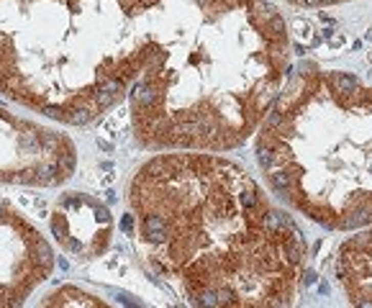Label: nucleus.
I'll return each mask as SVG.
<instances>
[{
  "label": "nucleus",
  "instance_id": "1",
  "mask_svg": "<svg viewBox=\"0 0 372 308\" xmlns=\"http://www.w3.org/2000/svg\"><path fill=\"white\" fill-rule=\"evenodd\" d=\"M146 64L126 100L146 149L236 146L267 113L285 47L262 0H128Z\"/></svg>",
  "mask_w": 372,
  "mask_h": 308
},
{
  "label": "nucleus",
  "instance_id": "2",
  "mask_svg": "<svg viewBox=\"0 0 372 308\" xmlns=\"http://www.w3.org/2000/svg\"><path fill=\"white\" fill-rule=\"evenodd\" d=\"M128 206L146 265L195 305H265L290 295L303 257L295 224L267 208L236 165L195 151L146 160Z\"/></svg>",
  "mask_w": 372,
  "mask_h": 308
},
{
  "label": "nucleus",
  "instance_id": "3",
  "mask_svg": "<svg viewBox=\"0 0 372 308\" xmlns=\"http://www.w3.org/2000/svg\"><path fill=\"white\" fill-rule=\"evenodd\" d=\"M144 64L128 0H0V95L57 123L103 118Z\"/></svg>",
  "mask_w": 372,
  "mask_h": 308
},
{
  "label": "nucleus",
  "instance_id": "4",
  "mask_svg": "<svg viewBox=\"0 0 372 308\" xmlns=\"http://www.w3.org/2000/svg\"><path fill=\"white\" fill-rule=\"evenodd\" d=\"M77 167L75 141L44 123L0 105V183L57 188Z\"/></svg>",
  "mask_w": 372,
  "mask_h": 308
},
{
  "label": "nucleus",
  "instance_id": "5",
  "mask_svg": "<svg viewBox=\"0 0 372 308\" xmlns=\"http://www.w3.org/2000/svg\"><path fill=\"white\" fill-rule=\"evenodd\" d=\"M54 252L47 236L13 206L0 201V308H13L49 280Z\"/></svg>",
  "mask_w": 372,
  "mask_h": 308
},
{
  "label": "nucleus",
  "instance_id": "6",
  "mask_svg": "<svg viewBox=\"0 0 372 308\" xmlns=\"http://www.w3.org/2000/svg\"><path fill=\"white\" fill-rule=\"evenodd\" d=\"M52 234L75 259L100 257L113 239V218L103 201L87 193H64L52 211Z\"/></svg>",
  "mask_w": 372,
  "mask_h": 308
},
{
  "label": "nucleus",
  "instance_id": "7",
  "mask_svg": "<svg viewBox=\"0 0 372 308\" xmlns=\"http://www.w3.org/2000/svg\"><path fill=\"white\" fill-rule=\"evenodd\" d=\"M41 305H108L103 298L82 290V288H75V285H64V288H57L54 293H49Z\"/></svg>",
  "mask_w": 372,
  "mask_h": 308
},
{
  "label": "nucleus",
  "instance_id": "8",
  "mask_svg": "<svg viewBox=\"0 0 372 308\" xmlns=\"http://www.w3.org/2000/svg\"><path fill=\"white\" fill-rule=\"evenodd\" d=\"M334 85H336V90L346 93V90H354V87H357V80H354L352 75H336V77H334Z\"/></svg>",
  "mask_w": 372,
  "mask_h": 308
},
{
  "label": "nucleus",
  "instance_id": "9",
  "mask_svg": "<svg viewBox=\"0 0 372 308\" xmlns=\"http://www.w3.org/2000/svg\"><path fill=\"white\" fill-rule=\"evenodd\" d=\"M303 282H305V285H313V282H316V272H311V270H308V272L303 275Z\"/></svg>",
  "mask_w": 372,
  "mask_h": 308
},
{
  "label": "nucleus",
  "instance_id": "10",
  "mask_svg": "<svg viewBox=\"0 0 372 308\" xmlns=\"http://www.w3.org/2000/svg\"><path fill=\"white\" fill-rule=\"evenodd\" d=\"M300 3H305V6H321V0H300Z\"/></svg>",
  "mask_w": 372,
  "mask_h": 308
},
{
  "label": "nucleus",
  "instance_id": "11",
  "mask_svg": "<svg viewBox=\"0 0 372 308\" xmlns=\"http://www.w3.org/2000/svg\"><path fill=\"white\" fill-rule=\"evenodd\" d=\"M364 39H367V41H372V31H364Z\"/></svg>",
  "mask_w": 372,
  "mask_h": 308
},
{
  "label": "nucleus",
  "instance_id": "12",
  "mask_svg": "<svg viewBox=\"0 0 372 308\" xmlns=\"http://www.w3.org/2000/svg\"><path fill=\"white\" fill-rule=\"evenodd\" d=\"M321 3H336V0H321Z\"/></svg>",
  "mask_w": 372,
  "mask_h": 308
}]
</instances>
